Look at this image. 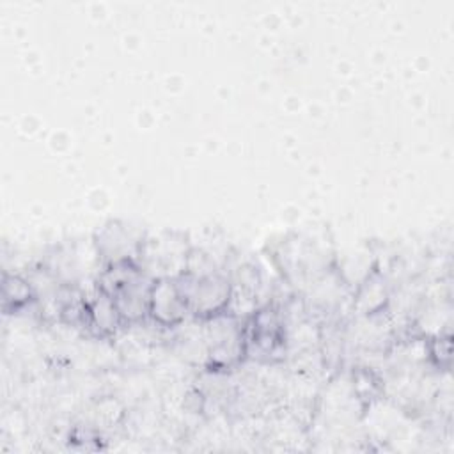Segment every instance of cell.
Returning a JSON list of instances; mask_svg holds the SVG:
<instances>
[{"label":"cell","mask_w":454,"mask_h":454,"mask_svg":"<svg viewBox=\"0 0 454 454\" xmlns=\"http://www.w3.org/2000/svg\"><path fill=\"white\" fill-rule=\"evenodd\" d=\"M188 312L176 280L160 277L153 280L149 296V316L161 326H174L184 319Z\"/></svg>","instance_id":"obj_1"},{"label":"cell","mask_w":454,"mask_h":454,"mask_svg":"<svg viewBox=\"0 0 454 454\" xmlns=\"http://www.w3.org/2000/svg\"><path fill=\"white\" fill-rule=\"evenodd\" d=\"M98 252L103 255L106 264L117 262H133L137 255L142 254L144 243L142 238L135 236L133 229L112 222L106 225L98 238Z\"/></svg>","instance_id":"obj_2"}]
</instances>
